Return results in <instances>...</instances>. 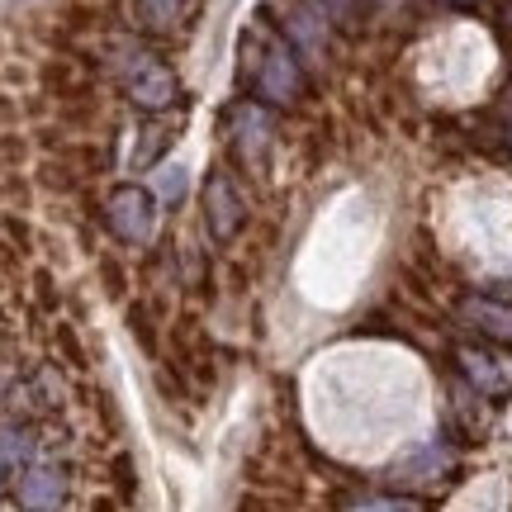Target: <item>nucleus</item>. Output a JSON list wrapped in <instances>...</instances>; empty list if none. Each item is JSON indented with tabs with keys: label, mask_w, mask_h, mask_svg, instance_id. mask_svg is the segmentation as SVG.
I'll return each mask as SVG.
<instances>
[{
	"label": "nucleus",
	"mask_w": 512,
	"mask_h": 512,
	"mask_svg": "<svg viewBox=\"0 0 512 512\" xmlns=\"http://www.w3.org/2000/svg\"><path fill=\"white\" fill-rule=\"evenodd\" d=\"M119 81H124L128 100L147 114H162L181 100L176 72H171L157 53H147V48H124V53H119Z\"/></svg>",
	"instance_id": "nucleus-1"
},
{
	"label": "nucleus",
	"mask_w": 512,
	"mask_h": 512,
	"mask_svg": "<svg viewBox=\"0 0 512 512\" xmlns=\"http://www.w3.org/2000/svg\"><path fill=\"white\" fill-rule=\"evenodd\" d=\"M105 228L128 247H143L157 233V195L143 185H114L105 195Z\"/></svg>",
	"instance_id": "nucleus-2"
},
{
	"label": "nucleus",
	"mask_w": 512,
	"mask_h": 512,
	"mask_svg": "<svg viewBox=\"0 0 512 512\" xmlns=\"http://www.w3.org/2000/svg\"><path fill=\"white\" fill-rule=\"evenodd\" d=\"M256 95L266 100V105H299V95H304V67H299V57H294L290 43H280L271 38L266 48H261V62H256Z\"/></svg>",
	"instance_id": "nucleus-3"
},
{
	"label": "nucleus",
	"mask_w": 512,
	"mask_h": 512,
	"mask_svg": "<svg viewBox=\"0 0 512 512\" xmlns=\"http://www.w3.org/2000/svg\"><path fill=\"white\" fill-rule=\"evenodd\" d=\"M204 219H209V233L214 242H233L242 233V223H247V204H242L238 185L228 171L214 166V176L204 181Z\"/></svg>",
	"instance_id": "nucleus-4"
},
{
	"label": "nucleus",
	"mask_w": 512,
	"mask_h": 512,
	"mask_svg": "<svg viewBox=\"0 0 512 512\" xmlns=\"http://www.w3.org/2000/svg\"><path fill=\"white\" fill-rule=\"evenodd\" d=\"M19 508L29 512H57L67 503V470L62 465H29L19 475Z\"/></svg>",
	"instance_id": "nucleus-5"
},
{
	"label": "nucleus",
	"mask_w": 512,
	"mask_h": 512,
	"mask_svg": "<svg viewBox=\"0 0 512 512\" xmlns=\"http://www.w3.org/2000/svg\"><path fill=\"white\" fill-rule=\"evenodd\" d=\"M460 318L475 332L494 337V342H512V304L494 299V294H465L460 299Z\"/></svg>",
	"instance_id": "nucleus-6"
},
{
	"label": "nucleus",
	"mask_w": 512,
	"mask_h": 512,
	"mask_svg": "<svg viewBox=\"0 0 512 512\" xmlns=\"http://www.w3.org/2000/svg\"><path fill=\"white\" fill-rule=\"evenodd\" d=\"M228 128H233V147H238L252 166L266 157V143H271V119L256 110V105H238L233 119H228Z\"/></svg>",
	"instance_id": "nucleus-7"
},
{
	"label": "nucleus",
	"mask_w": 512,
	"mask_h": 512,
	"mask_svg": "<svg viewBox=\"0 0 512 512\" xmlns=\"http://www.w3.org/2000/svg\"><path fill=\"white\" fill-rule=\"evenodd\" d=\"M200 0H138V19H143L152 34H176L185 19L195 15Z\"/></svg>",
	"instance_id": "nucleus-8"
},
{
	"label": "nucleus",
	"mask_w": 512,
	"mask_h": 512,
	"mask_svg": "<svg viewBox=\"0 0 512 512\" xmlns=\"http://www.w3.org/2000/svg\"><path fill=\"white\" fill-rule=\"evenodd\" d=\"M43 86H48V95H57V100H81V95L91 91V81L76 72L72 62H48V67H43Z\"/></svg>",
	"instance_id": "nucleus-9"
},
{
	"label": "nucleus",
	"mask_w": 512,
	"mask_h": 512,
	"mask_svg": "<svg viewBox=\"0 0 512 512\" xmlns=\"http://www.w3.org/2000/svg\"><path fill=\"white\" fill-rule=\"evenodd\" d=\"M185 181H190V176H185V166H181V162H171V166H162V171L152 176V195H157L162 204H171V209H176V204L185 200Z\"/></svg>",
	"instance_id": "nucleus-10"
},
{
	"label": "nucleus",
	"mask_w": 512,
	"mask_h": 512,
	"mask_svg": "<svg viewBox=\"0 0 512 512\" xmlns=\"http://www.w3.org/2000/svg\"><path fill=\"white\" fill-rule=\"evenodd\" d=\"M460 366H465V375L484 389V394H503V375H498L494 361H484L479 351H460Z\"/></svg>",
	"instance_id": "nucleus-11"
},
{
	"label": "nucleus",
	"mask_w": 512,
	"mask_h": 512,
	"mask_svg": "<svg viewBox=\"0 0 512 512\" xmlns=\"http://www.w3.org/2000/svg\"><path fill=\"white\" fill-rule=\"evenodd\" d=\"M110 479H114V498H119V503H133V498H138V475H133V460L128 456L110 460Z\"/></svg>",
	"instance_id": "nucleus-12"
},
{
	"label": "nucleus",
	"mask_w": 512,
	"mask_h": 512,
	"mask_svg": "<svg viewBox=\"0 0 512 512\" xmlns=\"http://www.w3.org/2000/svg\"><path fill=\"white\" fill-rule=\"evenodd\" d=\"M29 446H34V437H29L24 427L0 422V460H24V456H29Z\"/></svg>",
	"instance_id": "nucleus-13"
},
{
	"label": "nucleus",
	"mask_w": 512,
	"mask_h": 512,
	"mask_svg": "<svg viewBox=\"0 0 512 512\" xmlns=\"http://www.w3.org/2000/svg\"><path fill=\"white\" fill-rule=\"evenodd\" d=\"M347 512H422L413 498H384V494H375V498H356V503H347Z\"/></svg>",
	"instance_id": "nucleus-14"
},
{
	"label": "nucleus",
	"mask_w": 512,
	"mask_h": 512,
	"mask_svg": "<svg viewBox=\"0 0 512 512\" xmlns=\"http://www.w3.org/2000/svg\"><path fill=\"white\" fill-rule=\"evenodd\" d=\"M166 138H171L166 128H147L143 138H138V152H133V162H138V166H152V162H157V157L166 152Z\"/></svg>",
	"instance_id": "nucleus-15"
},
{
	"label": "nucleus",
	"mask_w": 512,
	"mask_h": 512,
	"mask_svg": "<svg viewBox=\"0 0 512 512\" xmlns=\"http://www.w3.org/2000/svg\"><path fill=\"white\" fill-rule=\"evenodd\" d=\"M100 280H105V294H110V299H124V294H128L124 266H119L114 256H105V261H100Z\"/></svg>",
	"instance_id": "nucleus-16"
},
{
	"label": "nucleus",
	"mask_w": 512,
	"mask_h": 512,
	"mask_svg": "<svg viewBox=\"0 0 512 512\" xmlns=\"http://www.w3.org/2000/svg\"><path fill=\"white\" fill-rule=\"evenodd\" d=\"M57 351H62V356H67L76 370H86V351H81V342H76L72 328H57Z\"/></svg>",
	"instance_id": "nucleus-17"
},
{
	"label": "nucleus",
	"mask_w": 512,
	"mask_h": 512,
	"mask_svg": "<svg viewBox=\"0 0 512 512\" xmlns=\"http://www.w3.org/2000/svg\"><path fill=\"white\" fill-rule=\"evenodd\" d=\"M128 328H133V337H138V347L143 351H157V332H152V323H147V313H128Z\"/></svg>",
	"instance_id": "nucleus-18"
},
{
	"label": "nucleus",
	"mask_w": 512,
	"mask_h": 512,
	"mask_svg": "<svg viewBox=\"0 0 512 512\" xmlns=\"http://www.w3.org/2000/svg\"><path fill=\"white\" fill-rule=\"evenodd\" d=\"M318 5H323L332 19H351V10H356V0H318Z\"/></svg>",
	"instance_id": "nucleus-19"
},
{
	"label": "nucleus",
	"mask_w": 512,
	"mask_h": 512,
	"mask_svg": "<svg viewBox=\"0 0 512 512\" xmlns=\"http://www.w3.org/2000/svg\"><path fill=\"white\" fill-rule=\"evenodd\" d=\"M95 512H119V508H110V503H95Z\"/></svg>",
	"instance_id": "nucleus-20"
},
{
	"label": "nucleus",
	"mask_w": 512,
	"mask_h": 512,
	"mask_svg": "<svg viewBox=\"0 0 512 512\" xmlns=\"http://www.w3.org/2000/svg\"><path fill=\"white\" fill-rule=\"evenodd\" d=\"M446 5H475V0H446Z\"/></svg>",
	"instance_id": "nucleus-21"
},
{
	"label": "nucleus",
	"mask_w": 512,
	"mask_h": 512,
	"mask_svg": "<svg viewBox=\"0 0 512 512\" xmlns=\"http://www.w3.org/2000/svg\"><path fill=\"white\" fill-rule=\"evenodd\" d=\"M384 5H394V0H384Z\"/></svg>",
	"instance_id": "nucleus-22"
}]
</instances>
